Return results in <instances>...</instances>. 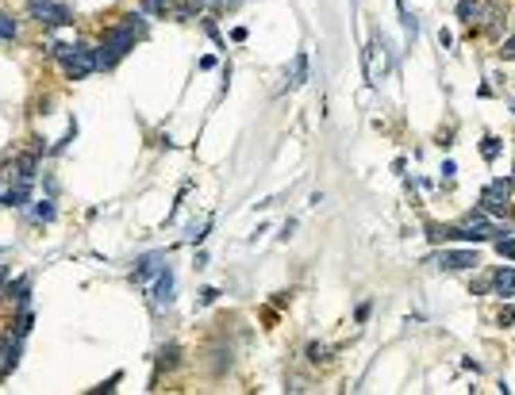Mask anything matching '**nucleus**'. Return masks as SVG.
<instances>
[{
  "instance_id": "f257e3e1",
  "label": "nucleus",
  "mask_w": 515,
  "mask_h": 395,
  "mask_svg": "<svg viewBox=\"0 0 515 395\" xmlns=\"http://www.w3.org/2000/svg\"><path fill=\"white\" fill-rule=\"evenodd\" d=\"M50 54L62 62L69 81H85L89 73H96V50L85 46V42H54Z\"/></svg>"
},
{
  "instance_id": "f03ea898",
  "label": "nucleus",
  "mask_w": 515,
  "mask_h": 395,
  "mask_svg": "<svg viewBox=\"0 0 515 395\" xmlns=\"http://www.w3.org/2000/svg\"><path fill=\"white\" fill-rule=\"evenodd\" d=\"M27 12H31V19H35V24H42V27L74 24V16H69V8L62 4V0H27Z\"/></svg>"
},
{
  "instance_id": "7ed1b4c3",
  "label": "nucleus",
  "mask_w": 515,
  "mask_h": 395,
  "mask_svg": "<svg viewBox=\"0 0 515 395\" xmlns=\"http://www.w3.org/2000/svg\"><path fill=\"white\" fill-rule=\"evenodd\" d=\"M507 200H512V184H507V181H492L489 188L481 192V211L507 215Z\"/></svg>"
},
{
  "instance_id": "20e7f679",
  "label": "nucleus",
  "mask_w": 515,
  "mask_h": 395,
  "mask_svg": "<svg viewBox=\"0 0 515 395\" xmlns=\"http://www.w3.org/2000/svg\"><path fill=\"white\" fill-rule=\"evenodd\" d=\"M477 265H481L477 249H446L439 257V269H446V272H466V269H477Z\"/></svg>"
},
{
  "instance_id": "39448f33",
  "label": "nucleus",
  "mask_w": 515,
  "mask_h": 395,
  "mask_svg": "<svg viewBox=\"0 0 515 395\" xmlns=\"http://www.w3.org/2000/svg\"><path fill=\"white\" fill-rule=\"evenodd\" d=\"M366 69H369V81H381V77H385V54H381V42H369V46H366Z\"/></svg>"
},
{
  "instance_id": "423d86ee",
  "label": "nucleus",
  "mask_w": 515,
  "mask_h": 395,
  "mask_svg": "<svg viewBox=\"0 0 515 395\" xmlns=\"http://www.w3.org/2000/svg\"><path fill=\"white\" fill-rule=\"evenodd\" d=\"M492 288H496L500 296H515V269H496V276H492Z\"/></svg>"
},
{
  "instance_id": "0eeeda50",
  "label": "nucleus",
  "mask_w": 515,
  "mask_h": 395,
  "mask_svg": "<svg viewBox=\"0 0 515 395\" xmlns=\"http://www.w3.org/2000/svg\"><path fill=\"white\" fill-rule=\"evenodd\" d=\"M0 357H4V361H0V376H8V372H16V365H19V342H8Z\"/></svg>"
},
{
  "instance_id": "6e6552de",
  "label": "nucleus",
  "mask_w": 515,
  "mask_h": 395,
  "mask_svg": "<svg viewBox=\"0 0 515 395\" xmlns=\"http://www.w3.org/2000/svg\"><path fill=\"white\" fill-rule=\"evenodd\" d=\"M27 288H31V280H27V276H19L16 284H12V288H4V296H8V299H16V304H27Z\"/></svg>"
},
{
  "instance_id": "1a4fd4ad",
  "label": "nucleus",
  "mask_w": 515,
  "mask_h": 395,
  "mask_svg": "<svg viewBox=\"0 0 515 395\" xmlns=\"http://www.w3.org/2000/svg\"><path fill=\"white\" fill-rule=\"evenodd\" d=\"M31 219H35V222H50V219H54V204H50V200H35Z\"/></svg>"
},
{
  "instance_id": "9d476101",
  "label": "nucleus",
  "mask_w": 515,
  "mask_h": 395,
  "mask_svg": "<svg viewBox=\"0 0 515 395\" xmlns=\"http://www.w3.org/2000/svg\"><path fill=\"white\" fill-rule=\"evenodd\" d=\"M304 73H307V58H304V54H296V62H292V73H289V89L304 85Z\"/></svg>"
},
{
  "instance_id": "9b49d317",
  "label": "nucleus",
  "mask_w": 515,
  "mask_h": 395,
  "mask_svg": "<svg viewBox=\"0 0 515 395\" xmlns=\"http://www.w3.org/2000/svg\"><path fill=\"white\" fill-rule=\"evenodd\" d=\"M16 31H19L16 19H12L8 12H0V42H12V39H16Z\"/></svg>"
},
{
  "instance_id": "f8f14e48",
  "label": "nucleus",
  "mask_w": 515,
  "mask_h": 395,
  "mask_svg": "<svg viewBox=\"0 0 515 395\" xmlns=\"http://www.w3.org/2000/svg\"><path fill=\"white\" fill-rule=\"evenodd\" d=\"M457 16H462V19L481 16V0H457Z\"/></svg>"
},
{
  "instance_id": "ddd939ff",
  "label": "nucleus",
  "mask_w": 515,
  "mask_h": 395,
  "mask_svg": "<svg viewBox=\"0 0 515 395\" xmlns=\"http://www.w3.org/2000/svg\"><path fill=\"white\" fill-rule=\"evenodd\" d=\"M496 249H500V257L515 261V234H504V238H496Z\"/></svg>"
},
{
  "instance_id": "4468645a",
  "label": "nucleus",
  "mask_w": 515,
  "mask_h": 395,
  "mask_svg": "<svg viewBox=\"0 0 515 395\" xmlns=\"http://www.w3.org/2000/svg\"><path fill=\"white\" fill-rule=\"evenodd\" d=\"M481 154H484V161H492V157L500 154V142H496V139H484V142H481Z\"/></svg>"
},
{
  "instance_id": "2eb2a0df",
  "label": "nucleus",
  "mask_w": 515,
  "mask_h": 395,
  "mask_svg": "<svg viewBox=\"0 0 515 395\" xmlns=\"http://www.w3.org/2000/svg\"><path fill=\"white\" fill-rule=\"evenodd\" d=\"M31 322H35V315H31V311H24V315H19V322H16V337H24L27 330H31Z\"/></svg>"
},
{
  "instance_id": "dca6fc26",
  "label": "nucleus",
  "mask_w": 515,
  "mask_h": 395,
  "mask_svg": "<svg viewBox=\"0 0 515 395\" xmlns=\"http://www.w3.org/2000/svg\"><path fill=\"white\" fill-rule=\"evenodd\" d=\"M166 4H169V0H142V8L154 12V16H162V12H166Z\"/></svg>"
},
{
  "instance_id": "f3484780",
  "label": "nucleus",
  "mask_w": 515,
  "mask_h": 395,
  "mask_svg": "<svg viewBox=\"0 0 515 395\" xmlns=\"http://www.w3.org/2000/svg\"><path fill=\"white\" fill-rule=\"evenodd\" d=\"M307 357H312V361H327V349L312 342V346H307Z\"/></svg>"
},
{
  "instance_id": "a211bd4d",
  "label": "nucleus",
  "mask_w": 515,
  "mask_h": 395,
  "mask_svg": "<svg viewBox=\"0 0 515 395\" xmlns=\"http://www.w3.org/2000/svg\"><path fill=\"white\" fill-rule=\"evenodd\" d=\"M500 326H515V307H504V311H500Z\"/></svg>"
},
{
  "instance_id": "6ab92c4d",
  "label": "nucleus",
  "mask_w": 515,
  "mask_h": 395,
  "mask_svg": "<svg viewBox=\"0 0 515 395\" xmlns=\"http://www.w3.org/2000/svg\"><path fill=\"white\" fill-rule=\"evenodd\" d=\"M500 54H504V58H515V35L504 42V50H500Z\"/></svg>"
}]
</instances>
